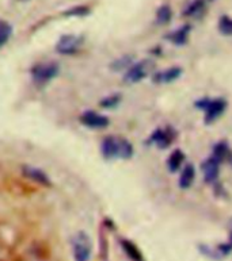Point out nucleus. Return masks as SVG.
<instances>
[{
  "mask_svg": "<svg viewBox=\"0 0 232 261\" xmlns=\"http://www.w3.org/2000/svg\"><path fill=\"white\" fill-rule=\"evenodd\" d=\"M190 34V26L189 24H183L182 28L177 29V30H174V32L170 33L167 35V39H169L170 42L174 43V45H177V46H181L183 43H186L188 38H189Z\"/></svg>",
  "mask_w": 232,
  "mask_h": 261,
  "instance_id": "11",
  "label": "nucleus"
},
{
  "mask_svg": "<svg viewBox=\"0 0 232 261\" xmlns=\"http://www.w3.org/2000/svg\"><path fill=\"white\" fill-rule=\"evenodd\" d=\"M219 32L224 35H232V18L224 15L219 19Z\"/></svg>",
  "mask_w": 232,
  "mask_h": 261,
  "instance_id": "20",
  "label": "nucleus"
},
{
  "mask_svg": "<svg viewBox=\"0 0 232 261\" xmlns=\"http://www.w3.org/2000/svg\"><path fill=\"white\" fill-rule=\"evenodd\" d=\"M12 33V29L10 23H7L6 20H0V47L7 43Z\"/></svg>",
  "mask_w": 232,
  "mask_h": 261,
  "instance_id": "18",
  "label": "nucleus"
},
{
  "mask_svg": "<svg viewBox=\"0 0 232 261\" xmlns=\"http://www.w3.org/2000/svg\"><path fill=\"white\" fill-rule=\"evenodd\" d=\"M182 69L179 66H173V68H169V69L160 70L157 73L154 74V83L157 84H166V83H173L175 80L181 77Z\"/></svg>",
  "mask_w": 232,
  "mask_h": 261,
  "instance_id": "9",
  "label": "nucleus"
},
{
  "mask_svg": "<svg viewBox=\"0 0 232 261\" xmlns=\"http://www.w3.org/2000/svg\"><path fill=\"white\" fill-rule=\"evenodd\" d=\"M194 179H196V169L192 164L186 165L181 172V176H179V187L182 190H188V188L192 187V184L194 183Z\"/></svg>",
  "mask_w": 232,
  "mask_h": 261,
  "instance_id": "13",
  "label": "nucleus"
},
{
  "mask_svg": "<svg viewBox=\"0 0 232 261\" xmlns=\"http://www.w3.org/2000/svg\"><path fill=\"white\" fill-rule=\"evenodd\" d=\"M121 246L122 249H124V252L128 254V257L132 261H144L142 252L138 250V248L134 245V244H132V242L128 241V240H122Z\"/></svg>",
  "mask_w": 232,
  "mask_h": 261,
  "instance_id": "15",
  "label": "nucleus"
},
{
  "mask_svg": "<svg viewBox=\"0 0 232 261\" xmlns=\"http://www.w3.org/2000/svg\"><path fill=\"white\" fill-rule=\"evenodd\" d=\"M220 161L215 159V157H209L208 160L204 161L202 164V172H204V179L206 183H213L215 180L219 177V172H220Z\"/></svg>",
  "mask_w": 232,
  "mask_h": 261,
  "instance_id": "8",
  "label": "nucleus"
},
{
  "mask_svg": "<svg viewBox=\"0 0 232 261\" xmlns=\"http://www.w3.org/2000/svg\"><path fill=\"white\" fill-rule=\"evenodd\" d=\"M57 63H42L32 69V77L37 84H47L59 74Z\"/></svg>",
  "mask_w": 232,
  "mask_h": 261,
  "instance_id": "3",
  "label": "nucleus"
},
{
  "mask_svg": "<svg viewBox=\"0 0 232 261\" xmlns=\"http://www.w3.org/2000/svg\"><path fill=\"white\" fill-rule=\"evenodd\" d=\"M132 65V60L130 57H121V59H118L114 64L115 70L124 69V68H129Z\"/></svg>",
  "mask_w": 232,
  "mask_h": 261,
  "instance_id": "22",
  "label": "nucleus"
},
{
  "mask_svg": "<svg viewBox=\"0 0 232 261\" xmlns=\"http://www.w3.org/2000/svg\"><path fill=\"white\" fill-rule=\"evenodd\" d=\"M91 240L86 233H78L74 238V258L75 261H88L91 256Z\"/></svg>",
  "mask_w": 232,
  "mask_h": 261,
  "instance_id": "4",
  "label": "nucleus"
},
{
  "mask_svg": "<svg viewBox=\"0 0 232 261\" xmlns=\"http://www.w3.org/2000/svg\"><path fill=\"white\" fill-rule=\"evenodd\" d=\"M102 154L106 159H130L133 154V146L125 138L117 137H106L102 142Z\"/></svg>",
  "mask_w": 232,
  "mask_h": 261,
  "instance_id": "1",
  "label": "nucleus"
},
{
  "mask_svg": "<svg viewBox=\"0 0 232 261\" xmlns=\"http://www.w3.org/2000/svg\"><path fill=\"white\" fill-rule=\"evenodd\" d=\"M173 18V10L170 7L169 4H163L160 7L157 8L156 11V23L163 26V24L170 23V20Z\"/></svg>",
  "mask_w": 232,
  "mask_h": 261,
  "instance_id": "17",
  "label": "nucleus"
},
{
  "mask_svg": "<svg viewBox=\"0 0 232 261\" xmlns=\"http://www.w3.org/2000/svg\"><path fill=\"white\" fill-rule=\"evenodd\" d=\"M183 161H185V154H183L182 150L177 149V150H174L170 154L169 160H167V167H169V169L171 172H177L182 167Z\"/></svg>",
  "mask_w": 232,
  "mask_h": 261,
  "instance_id": "16",
  "label": "nucleus"
},
{
  "mask_svg": "<svg viewBox=\"0 0 232 261\" xmlns=\"http://www.w3.org/2000/svg\"><path fill=\"white\" fill-rule=\"evenodd\" d=\"M196 106L205 111V122L212 123L213 121H216L217 118L223 115L227 109V101L221 98L202 99V100H198Z\"/></svg>",
  "mask_w": 232,
  "mask_h": 261,
  "instance_id": "2",
  "label": "nucleus"
},
{
  "mask_svg": "<svg viewBox=\"0 0 232 261\" xmlns=\"http://www.w3.org/2000/svg\"><path fill=\"white\" fill-rule=\"evenodd\" d=\"M229 154V150H228V145L225 144V142H219V144L215 146L213 149V157L217 159L219 161H223L225 160Z\"/></svg>",
  "mask_w": 232,
  "mask_h": 261,
  "instance_id": "19",
  "label": "nucleus"
},
{
  "mask_svg": "<svg viewBox=\"0 0 232 261\" xmlns=\"http://www.w3.org/2000/svg\"><path fill=\"white\" fill-rule=\"evenodd\" d=\"M80 121H82L83 125L92 127V129H102V127H106L109 125V118L95 113V111L83 113V115L80 117Z\"/></svg>",
  "mask_w": 232,
  "mask_h": 261,
  "instance_id": "7",
  "label": "nucleus"
},
{
  "mask_svg": "<svg viewBox=\"0 0 232 261\" xmlns=\"http://www.w3.org/2000/svg\"><path fill=\"white\" fill-rule=\"evenodd\" d=\"M151 64L148 61H140V63L132 64L128 68L125 73V82L133 84V83L142 82L147 74L150 73Z\"/></svg>",
  "mask_w": 232,
  "mask_h": 261,
  "instance_id": "5",
  "label": "nucleus"
},
{
  "mask_svg": "<svg viewBox=\"0 0 232 261\" xmlns=\"http://www.w3.org/2000/svg\"><path fill=\"white\" fill-rule=\"evenodd\" d=\"M174 140V133L170 132L169 129H157L154 132V134L151 136V142L157 145L159 148H167Z\"/></svg>",
  "mask_w": 232,
  "mask_h": 261,
  "instance_id": "10",
  "label": "nucleus"
},
{
  "mask_svg": "<svg viewBox=\"0 0 232 261\" xmlns=\"http://www.w3.org/2000/svg\"><path fill=\"white\" fill-rule=\"evenodd\" d=\"M24 173L26 175V177L34 180V181H37V183L39 184H43V186H49V184H51V180H49L47 173L41 171V169H38V168L30 167V165H25Z\"/></svg>",
  "mask_w": 232,
  "mask_h": 261,
  "instance_id": "12",
  "label": "nucleus"
},
{
  "mask_svg": "<svg viewBox=\"0 0 232 261\" xmlns=\"http://www.w3.org/2000/svg\"><path fill=\"white\" fill-rule=\"evenodd\" d=\"M83 39L78 35H63L57 43V51L61 55H74L82 46Z\"/></svg>",
  "mask_w": 232,
  "mask_h": 261,
  "instance_id": "6",
  "label": "nucleus"
},
{
  "mask_svg": "<svg viewBox=\"0 0 232 261\" xmlns=\"http://www.w3.org/2000/svg\"><path fill=\"white\" fill-rule=\"evenodd\" d=\"M120 96L118 95H113V96H109V98L103 99L102 101H101V106L102 107H105V109H110V107H114V106H117L118 103H120Z\"/></svg>",
  "mask_w": 232,
  "mask_h": 261,
  "instance_id": "21",
  "label": "nucleus"
},
{
  "mask_svg": "<svg viewBox=\"0 0 232 261\" xmlns=\"http://www.w3.org/2000/svg\"><path fill=\"white\" fill-rule=\"evenodd\" d=\"M205 10V0H192L190 3L186 4L183 10V16L186 18H196L201 15Z\"/></svg>",
  "mask_w": 232,
  "mask_h": 261,
  "instance_id": "14",
  "label": "nucleus"
}]
</instances>
